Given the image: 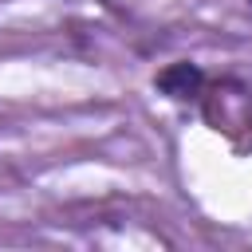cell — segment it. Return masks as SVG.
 Returning <instances> with one entry per match:
<instances>
[{
  "mask_svg": "<svg viewBox=\"0 0 252 252\" xmlns=\"http://www.w3.org/2000/svg\"><path fill=\"white\" fill-rule=\"evenodd\" d=\"M244 8H248V12H252V0H244Z\"/></svg>",
  "mask_w": 252,
  "mask_h": 252,
  "instance_id": "7a4b0ae2",
  "label": "cell"
},
{
  "mask_svg": "<svg viewBox=\"0 0 252 252\" xmlns=\"http://www.w3.org/2000/svg\"><path fill=\"white\" fill-rule=\"evenodd\" d=\"M201 87H205V75L197 63H173L158 75V91L169 94L173 102H197Z\"/></svg>",
  "mask_w": 252,
  "mask_h": 252,
  "instance_id": "6da1fadb",
  "label": "cell"
}]
</instances>
